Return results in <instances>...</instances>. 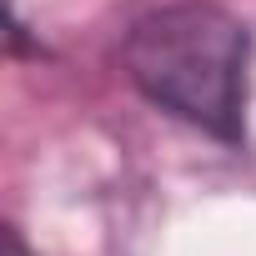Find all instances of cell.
Wrapping results in <instances>:
<instances>
[{"label": "cell", "mask_w": 256, "mask_h": 256, "mask_svg": "<svg viewBox=\"0 0 256 256\" xmlns=\"http://www.w3.org/2000/svg\"><path fill=\"white\" fill-rule=\"evenodd\" d=\"M131 80L171 116L211 136L241 131L246 106V30L216 6H166L126 36Z\"/></svg>", "instance_id": "6da1fadb"}, {"label": "cell", "mask_w": 256, "mask_h": 256, "mask_svg": "<svg viewBox=\"0 0 256 256\" xmlns=\"http://www.w3.org/2000/svg\"><path fill=\"white\" fill-rule=\"evenodd\" d=\"M10 256H16V251H10Z\"/></svg>", "instance_id": "7a4b0ae2"}]
</instances>
